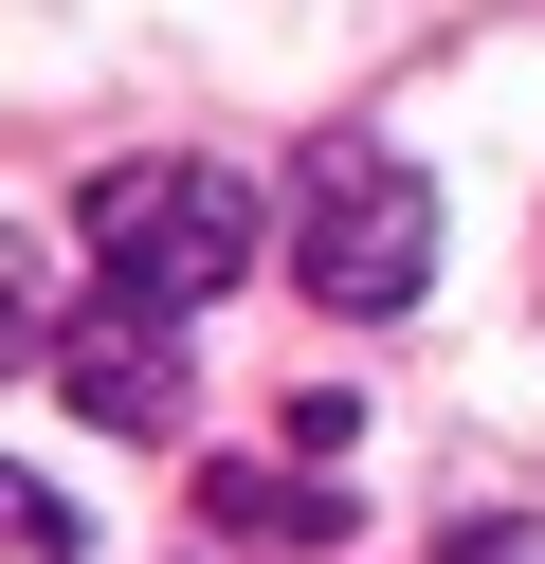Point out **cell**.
<instances>
[{"label": "cell", "mask_w": 545, "mask_h": 564, "mask_svg": "<svg viewBox=\"0 0 545 564\" xmlns=\"http://www.w3.org/2000/svg\"><path fill=\"white\" fill-rule=\"evenodd\" d=\"M91 256H109V310H200V292H237L273 256V219L218 164H109L91 183Z\"/></svg>", "instance_id": "1"}, {"label": "cell", "mask_w": 545, "mask_h": 564, "mask_svg": "<svg viewBox=\"0 0 545 564\" xmlns=\"http://www.w3.org/2000/svg\"><path fill=\"white\" fill-rule=\"evenodd\" d=\"M291 273L327 310H418L436 292V183L382 147H309L291 164Z\"/></svg>", "instance_id": "2"}, {"label": "cell", "mask_w": 545, "mask_h": 564, "mask_svg": "<svg viewBox=\"0 0 545 564\" xmlns=\"http://www.w3.org/2000/svg\"><path fill=\"white\" fill-rule=\"evenodd\" d=\"M55 382H73V419H109V437H164L182 419V328L164 310H91V328L55 346Z\"/></svg>", "instance_id": "3"}, {"label": "cell", "mask_w": 545, "mask_h": 564, "mask_svg": "<svg viewBox=\"0 0 545 564\" xmlns=\"http://www.w3.org/2000/svg\"><path fill=\"white\" fill-rule=\"evenodd\" d=\"M200 510H218V546H327V528H346L327 491H291V474H218Z\"/></svg>", "instance_id": "4"}, {"label": "cell", "mask_w": 545, "mask_h": 564, "mask_svg": "<svg viewBox=\"0 0 545 564\" xmlns=\"http://www.w3.org/2000/svg\"><path fill=\"white\" fill-rule=\"evenodd\" d=\"M0 564H73V510L36 474H0Z\"/></svg>", "instance_id": "5"}, {"label": "cell", "mask_w": 545, "mask_h": 564, "mask_svg": "<svg viewBox=\"0 0 545 564\" xmlns=\"http://www.w3.org/2000/svg\"><path fill=\"white\" fill-rule=\"evenodd\" d=\"M455 564H545V546H527V528H472V546H455Z\"/></svg>", "instance_id": "6"}]
</instances>
